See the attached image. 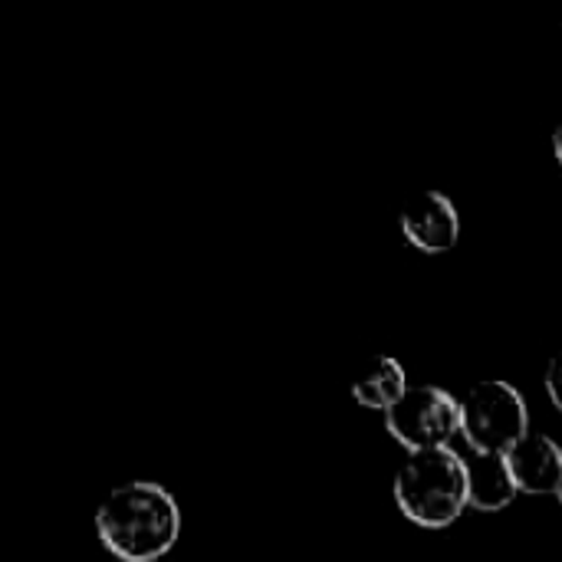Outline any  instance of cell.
<instances>
[{
	"instance_id": "1",
	"label": "cell",
	"mask_w": 562,
	"mask_h": 562,
	"mask_svg": "<svg viewBox=\"0 0 562 562\" xmlns=\"http://www.w3.org/2000/svg\"><path fill=\"white\" fill-rule=\"evenodd\" d=\"M102 547L122 562H155L178 543V501L155 481H128L109 491L95 510Z\"/></svg>"
},
{
	"instance_id": "2",
	"label": "cell",
	"mask_w": 562,
	"mask_h": 562,
	"mask_svg": "<svg viewBox=\"0 0 562 562\" xmlns=\"http://www.w3.org/2000/svg\"><path fill=\"white\" fill-rule=\"evenodd\" d=\"M395 501L398 510L425 530L451 527L464 507H471L464 458L451 448L408 454L395 474Z\"/></svg>"
},
{
	"instance_id": "3",
	"label": "cell",
	"mask_w": 562,
	"mask_h": 562,
	"mask_svg": "<svg viewBox=\"0 0 562 562\" xmlns=\"http://www.w3.org/2000/svg\"><path fill=\"white\" fill-rule=\"evenodd\" d=\"M461 435L471 451L507 454L530 435V412L524 395L507 382H477L461 398Z\"/></svg>"
},
{
	"instance_id": "4",
	"label": "cell",
	"mask_w": 562,
	"mask_h": 562,
	"mask_svg": "<svg viewBox=\"0 0 562 562\" xmlns=\"http://www.w3.org/2000/svg\"><path fill=\"white\" fill-rule=\"evenodd\" d=\"M385 428L408 454L448 448L461 431V402L435 385L408 389L405 398L385 412Z\"/></svg>"
},
{
	"instance_id": "5",
	"label": "cell",
	"mask_w": 562,
	"mask_h": 562,
	"mask_svg": "<svg viewBox=\"0 0 562 562\" xmlns=\"http://www.w3.org/2000/svg\"><path fill=\"white\" fill-rule=\"evenodd\" d=\"M402 234L425 254H445L461 237V217L448 194L422 191L402 211Z\"/></svg>"
},
{
	"instance_id": "6",
	"label": "cell",
	"mask_w": 562,
	"mask_h": 562,
	"mask_svg": "<svg viewBox=\"0 0 562 562\" xmlns=\"http://www.w3.org/2000/svg\"><path fill=\"white\" fill-rule=\"evenodd\" d=\"M507 468L520 494H560L562 487V448L547 435H527L507 454Z\"/></svg>"
},
{
	"instance_id": "7",
	"label": "cell",
	"mask_w": 562,
	"mask_h": 562,
	"mask_svg": "<svg viewBox=\"0 0 562 562\" xmlns=\"http://www.w3.org/2000/svg\"><path fill=\"white\" fill-rule=\"evenodd\" d=\"M464 468H468V497H471V507L474 510L497 514V510L510 507L514 497L520 494L504 454L471 451V458L464 461Z\"/></svg>"
},
{
	"instance_id": "8",
	"label": "cell",
	"mask_w": 562,
	"mask_h": 562,
	"mask_svg": "<svg viewBox=\"0 0 562 562\" xmlns=\"http://www.w3.org/2000/svg\"><path fill=\"white\" fill-rule=\"evenodd\" d=\"M408 392V379L398 359L392 356H379L372 359L352 382V398L362 408H375V412H392Z\"/></svg>"
},
{
	"instance_id": "9",
	"label": "cell",
	"mask_w": 562,
	"mask_h": 562,
	"mask_svg": "<svg viewBox=\"0 0 562 562\" xmlns=\"http://www.w3.org/2000/svg\"><path fill=\"white\" fill-rule=\"evenodd\" d=\"M547 395H550L553 408L562 412V352H557L547 366Z\"/></svg>"
},
{
	"instance_id": "10",
	"label": "cell",
	"mask_w": 562,
	"mask_h": 562,
	"mask_svg": "<svg viewBox=\"0 0 562 562\" xmlns=\"http://www.w3.org/2000/svg\"><path fill=\"white\" fill-rule=\"evenodd\" d=\"M553 148H557V158H560L562 165V119L560 125H557V132H553Z\"/></svg>"
},
{
	"instance_id": "11",
	"label": "cell",
	"mask_w": 562,
	"mask_h": 562,
	"mask_svg": "<svg viewBox=\"0 0 562 562\" xmlns=\"http://www.w3.org/2000/svg\"><path fill=\"white\" fill-rule=\"evenodd\" d=\"M557 497H560V504H562V487H560V494H557Z\"/></svg>"
}]
</instances>
